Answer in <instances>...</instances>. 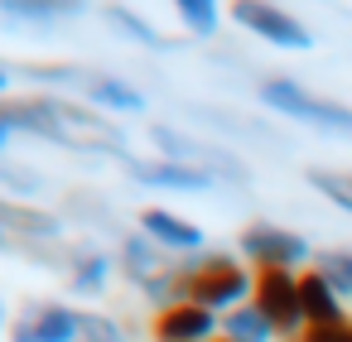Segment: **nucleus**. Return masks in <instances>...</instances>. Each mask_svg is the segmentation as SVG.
Returning a JSON list of instances; mask_svg holds the SVG:
<instances>
[{"label":"nucleus","mask_w":352,"mask_h":342,"mask_svg":"<svg viewBox=\"0 0 352 342\" xmlns=\"http://www.w3.org/2000/svg\"><path fill=\"white\" fill-rule=\"evenodd\" d=\"M251 284H256V275L236 260V255H227V251H203V255H188V260H179V270H174V294H169V304H198V308H241V299L251 294Z\"/></svg>","instance_id":"obj_1"},{"label":"nucleus","mask_w":352,"mask_h":342,"mask_svg":"<svg viewBox=\"0 0 352 342\" xmlns=\"http://www.w3.org/2000/svg\"><path fill=\"white\" fill-rule=\"evenodd\" d=\"M39 106V121H44V140L54 145H68V150H87V155H111V159H126L131 145H126V130L82 106V102H68V97H34Z\"/></svg>","instance_id":"obj_2"},{"label":"nucleus","mask_w":352,"mask_h":342,"mask_svg":"<svg viewBox=\"0 0 352 342\" xmlns=\"http://www.w3.org/2000/svg\"><path fill=\"white\" fill-rule=\"evenodd\" d=\"M256 97H261L270 111H280V116H289V121H299V126H314V130H323V135L352 140V106L328 102V97H314V92H309L304 82H294V78H265V82L256 87Z\"/></svg>","instance_id":"obj_3"},{"label":"nucleus","mask_w":352,"mask_h":342,"mask_svg":"<svg viewBox=\"0 0 352 342\" xmlns=\"http://www.w3.org/2000/svg\"><path fill=\"white\" fill-rule=\"evenodd\" d=\"M150 140L160 145V159L193 164V169L212 174V179H227V183H251V169L222 145H203V140H193V135H184L174 126H150Z\"/></svg>","instance_id":"obj_4"},{"label":"nucleus","mask_w":352,"mask_h":342,"mask_svg":"<svg viewBox=\"0 0 352 342\" xmlns=\"http://www.w3.org/2000/svg\"><path fill=\"white\" fill-rule=\"evenodd\" d=\"M251 304L270 318V328L280 337H299L304 328V313H299V270H256V284H251Z\"/></svg>","instance_id":"obj_5"},{"label":"nucleus","mask_w":352,"mask_h":342,"mask_svg":"<svg viewBox=\"0 0 352 342\" xmlns=\"http://www.w3.org/2000/svg\"><path fill=\"white\" fill-rule=\"evenodd\" d=\"M232 25H241L246 34H256V39L275 44V49H289V54H304V49H314V34H309V25H299L289 10H280V5H265V0H236V5H232Z\"/></svg>","instance_id":"obj_6"},{"label":"nucleus","mask_w":352,"mask_h":342,"mask_svg":"<svg viewBox=\"0 0 352 342\" xmlns=\"http://www.w3.org/2000/svg\"><path fill=\"white\" fill-rule=\"evenodd\" d=\"M241 255L256 265V270H294L304 260H314L309 241L289 227H275V222H251L241 231Z\"/></svg>","instance_id":"obj_7"},{"label":"nucleus","mask_w":352,"mask_h":342,"mask_svg":"<svg viewBox=\"0 0 352 342\" xmlns=\"http://www.w3.org/2000/svg\"><path fill=\"white\" fill-rule=\"evenodd\" d=\"M121 169L135 183H145V188H174V193H212L217 188L212 174H203L193 164H179V159H140V155H126Z\"/></svg>","instance_id":"obj_8"},{"label":"nucleus","mask_w":352,"mask_h":342,"mask_svg":"<svg viewBox=\"0 0 352 342\" xmlns=\"http://www.w3.org/2000/svg\"><path fill=\"white\" fill-rule=\"evenodd\" d=\"M222 323L212 308H198V304H164L155 318H150V337L155 342H217Z\"/></svg>","instance_id":"obj_9"},{"label":"nucleus","mask_w":352,"mask_h":342,"mask_svg":"<svg viewBox=\"0 0 352 342\" xmlns=\"http://www.w3.org/2000/svg\"><path fill=\"white\" fill-rule=\"evenodd\" d=\"M140 231L160 246V251H169V255H203V227L198 222H184L179 212H169V207H145L140 212Z\"/></svg>","instance_id":"obj_10"},{"label":"nucleus","mask_w":352,"mask_h":342,"mask_svg":"<svg viewBox=\"0 0 352 342\" xmlns=\"http://www.w3.org/2000/svg\"><path fill=\"white\" fill-rule=\"evenodd\" d=\"M78 92H82L92 106L111 111V116H135V111H145V106H150V97H145L140 87H131L126 78H111V73H92V68H82Z\"/></svg>","instance_id":"obj_11"},{"label":"nucleus","mask_w":352,"mask_h":342,"mask_svg":"<svg viewBox=\"0 0 352 342\" xmlns=\"http://www.w3.org/2000/svg\"><path fill=\"white\" fill-rule=\"evenodd\" d=\"M299 313H304V328H314V323H338L342 318V299L328 289V280L309 265V270H299Z\"/></svg>","instance_id":"obj_12"},{"label":"nucleus","mask_w":352,"mask_h":342,"mask_svg":"<svg viewBox=\"0 0 352 342\" xmlns=\"http://www.w3.org/2000/svg\"><path fill=\"white\" fill-rule=\"evenodd\" d=\"M107 284H111V255L97 251V246H78L73 251V265H68V289L82 294V299H92Z\"/></svg>","instance_id":"obj_13"},{"label":"nucleus","mask_w":352,"mask_h":342,"mask_svg":"<svg viewBox=\"0 0 352 342\" xmlns=\"http://www.w3.org/2000/svg\"><path fill=\"white\" fill-rule=\"evenodd\" d=\"M102 20H107L111 30H121V34H126L131 44H140V49H155V54H174V49H179V39H164L145 15H135V10H126V5H107Z\"/></svg>","instance_id":"obj_14"},{"label":"nucleus","mask_w":352,"mask_h":342,"mask_svg":"<svg viewBox=\"0 0 352 342\" xmlns=\"http://www.w3.org/2000/svg\"><path fill=\"white\" fill-rule=\"evenodd\" d=\"M30 323L44 342H78V308L63 304H30Z\"/></svg>","instance_id":"obj_15"},{"label":"nucleus","mask_w":352,"mask_h":342,"mask_svg":"<svg viewBox=\"0 0 352 342\" xmlns=\"http://www.w3.org/2000/svg\"><path fill=\"white\" fill-rule=\"evenodd\" d=\"M78 10L82 5H54V0H0V15L15 20V25H58Z\"/></svg>","instance_id":"obj_16"},{"label":"nucleus","mask_w":352,"mask_h":342,"mask_svg":"<svg viewBox=\"0 0 352 342\" xmlns=\"http://www.w3.org/2000/svg\"><path fill=\"white\" fill-rule=\"evenodd\" d=\"M222 337H227V342H270L275 328H270V318H265L256 304H241V308H232V313L222 318Z\"/></svg>","instance_id":"obj_17"},{"label":"nucleus","mask_w":352,"mask_h":342,"mask_svg":"<svg viewBox=\"0 0 352 342\" xmlns=\"http://www.w3.org/2000/svg\"><path fill=\"white\" fill-rule=\"evenodd\" d=\"M314 270L328 280V289L338 299H352V251L347 246H323L314 251Z\"/></svg>","instance_id":"obj_18"},{"label":"nucleus","mask_w":352,"mask_h":342,"mask_svg":"<svg viewBox=\"0 0 352 342\" xmlns=\"http://www.w3.org/2000/svg\"><path fill=\"white\" fill-rule=\"evenodd\" d=\"M174 15H179V25H184L193 39H212V34L222 30V10L212 5V0H179Z\"/></svg>","instance_id":"obj_19"},{"label":"nucleus","mask_w":352,"mask_h":342,"mask_svg":"<svg viewBox=\"0 0 352 342\" xmlns=\"http://www.w3.org/2000/svg\"><path fill=\"white\" fill-rule=\"evenodd\" d=\"M309 183H314V193H323L333 207L352 212V174H347V169H309Z\"/></svg>","instance_id":"obj_20"},{"label":"nucleus","mask_w":352,"mask_h":342,"mask_svg":"<svg viewBox=\"0 0 352 342\" xmlns=\"http://www.w3.org/2000/svg\"><path fill=\"white\" fill-rule=\"evenodd\" d=\"M78 342H126V332L107 313H78Z\"/></svg>","instance_id":"obj_21"},{"label":"nucleus","mask_w":352,"mask_h":342,"mask_svg":"<svg viewBox=\"0 0 352 342\" xmlns=\"http://www.w3.org/2000/svg\"><path fill=\"white\" fill-rule=\"evenodd\" d=\"M0 183H6L10 193H20V198H34V193L44 188V179H39L34 169L15 164V159H0Z\"/></svg>","instance_id":"obj_22"},{"label":"nucleus","mask_w":352,"mask_h":342,"mask_svg":"<svg viewBox=\"0 0 352 342\" xmlns=\"http://www.w3.org/2000/svg\"><path fill=\"white\" fill-rule=\"evenodd\" d=\"M299 342H352V323L338 318V323H314L299 332Z\"/></svg>","instance_id":"obj_23"},{"label":"nucleus","mask_w":352,"mask_h":342,"mask_svg":"<svg viewBox=\"0 0 352 342\" xmlns=\"http://www.w3.org/2000/svg\"><path fill=\"white\" fill-rule=\"evenodd\" d=\"M10 342H44V337H39V328H34V323H30V313H25V318H15V323H10Z\"/></svg>","instance_id":"obj_24"},{"label":"nucleus","mask_w":352,"mask_h":342,"mask_svg":"<svg viewBox=\"0 0 352 342\" xmlns=\"http://www.w3.org/2000/svg\"><path fill=\"white\" fill-rule=\"evenodd\" d=\"M10 140H15V130H10V126H0V155L10 150Z\"/></svg>","instance_id":"obj_25"},{"label":"nucleus","mask_w":352,"mask_h":342,"mask_svg":"<svg viewBox=\"0 0 352 342\" xmlns=\"http://www.w3.org/2000/svg\"><path fill=\"white\" fill-rule=\"evenodd\" d=\"M6 87H10V68L0 63V97H6Z\"/></svg>","instance_id":"obj_26"},{"label":"nucleus","mask_w":352,"mask_h":342,"mask_svg":"<svg viewBox=\"0 0 352 342\" xmlns=\"http://www.w3.org/2000/svg\"><path fill=\"white\" fill-rule=\"evenodd\" d=\"M0 251H10V241H6V236H0Z\"/></svg>","instance_id":"obj_27"},{"label":"nucleus","mask_w":352,"mask_h":342,"mask_svg":"<svg viewBox=\"0 0 352 342\" xmlns=\"http://www.w3.org/2000/svg\"><path fill=\"white\" fill-rule=\"evenodd\" d=\"M0 328H6V308H0Z\"/></svg>","instance_id":"obj_28"},{"label":"nucleus","mask_w":352,"mask_h":342,"mask_svg":"<svg viewBox=\"0 0 352 342\" xmlns=\"http://www.w3.org/2000/svg\"><path fill=\"white\" fill-rule=\"evenodd\" d=\"M217 342H227V337H217Z\"/></svg>","instance_id":"obj_29"},{"label":"nucleus","mask_w":352,"mask_h":342,"mask_svg":"<svg viewBox=\"0 0 352 342\" xmlns=\"http://www.w3.org/2000/svg\"><path fill=\"white\" fill-rule=\"evenodd\" d=\"M294 342H299V337H294Z\"/></svg>","instance_id":"obj_30"}]
</instances>
